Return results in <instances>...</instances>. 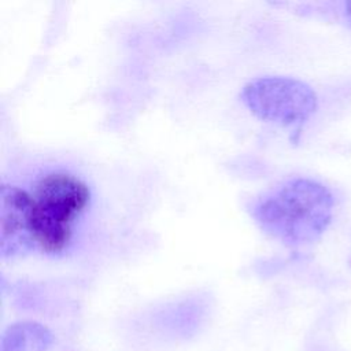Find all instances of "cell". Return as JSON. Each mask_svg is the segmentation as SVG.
<instances>
[{
    "label": "cell",
    "instance_id": "3957f363",
    "mask_svg": "<svg viewBox=\"0 0 351 351\" xmlns=\"http://www.w3.org/2000/svg\"><path fill=\"white\" fill-rule=\"evenodd\" d=\"M240 99L259 119L299 129L317 110V95L303 81L269 75L244 85Z\"/></svg>",
    "mask_w": 351,
    "mask_h": 351
},
{
    "label": "cell",
    "instance_id": "6da1fadb",
    "mask_svg": "<svg viewBox=\"0 0 351 351\" xmlns=\"http://www.w3.org/2000/svg\"><path fill=\"white\" fill-rule=\"evenodd\" d=\"M248 211L270 237L289 247L315 241L332 219V193L308 178L288 180L256 197Z\"/></svg>",
    "mask_w": 351,
    "mask_h": 351
},
{
    "label": "cell",
    "instance_id": "8992f818",
    "mask_svg": "<svg viewBox=\"0 0 351 351\" xmlns=\"http://www.w3.org/2000/svg\"><path fill=\"white\" fill-rule=\"evenodd\" d=\"M346 14H347V18L351 21V1L346 3Z\"/></svg>",
    "mask_w": 351,
    "mask_h": 351
},
{
    "label": "cell",
    "instance_id": "7a4b0ae2",
    "mask_svg": "<svg viewBox=\"0 0 351 351\" xmlns=\"http://www.w3.org/2000/svg\"><path fill=\"white\" fill-rule=\"evenodd\" d=\"M30 195L36 251L56 256L69 247L74 221L88 206L90 191L78 177L53 171L43 176Z\"/></svg>",
    "mask_w": 351,
    "mask_h": 351
},
{
    "label": "cell",
    "instance_id": "277c9868",
    "mask_svg": "<svg viewBox=\"0 0 351 351\" xmlns=\"http://www.w3.org/2000/svg\"><path fill=\"white\" fill-rule=\"evenodd\" d=\"M32 195L16 186L0 188V254L14 258L36 251L32 233Z\"/></svg>",
    "mask_w": 351,
    "mask_h": 351
},
{
    "label": "cell",
    "instance_id": "5b68a950",
    "mask_svg": "<svg viewBox=\"0 0 351 351\" xmlns=\"http://www.w3.org/2000/svg\"><path fill=\"white\" fill-rule=\"evenodd\" d=\"M53 343L52 332L36 321L15 322L5 329L0 351H48Z\"/></svg>",
    "mask_w": 351,
    "mask_h": 351
}]
</instances>
